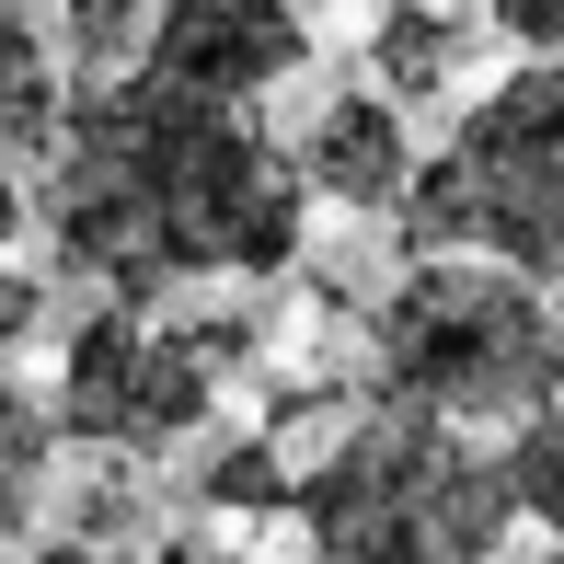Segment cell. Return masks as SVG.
<instances>
[{"instance_id": "obj_7", "label": "cell", "mask_w": 564, "mask_h": 564, "mask_svg": "<svg viewBox=\"0 0 564 564\" xmlns=\"http://www.w3.org/2000/svg\"><path fill=\"white\" fill-rule=\"evenodd\" d=\"M300 185L312 196H335V208L357 219H380V208H403V185H415V139H403V105L392 93H335V105L312 116V139H300Z\"/></svg>"}, {"instance_id": "obj_11", "label": "cell", "mask_w": 564, "mask_h": 564, "mask_svg": "<svg viewBox=\"0 0 564 564\" xmlns=\"http://www.w3.org/2000/svg\"><path fill=\"white\" fill-rule=\"evenodd\" d=\"M46 449H58V415H46V392H23V380H12V357H0V519L35 496Z\"/></svg>"}, {"instance_id": "obj_1", "label": "cell", "mask_w": 564, "mask_h": 564, "mask_svg": "<svg viewBox=\"0 0 564 564\" xmlns=\"http://www.w3.org/2000/svg\"><path fill=\"white\" fill-rule=\"evenodd\" d=\"M300 162L253 127V105H196L150 69H116L46 139V242L105 300L196 289V276H276L300 253Z\"/></svg>"}, {"instance_id": "obj_18", "label": "cell", "mask_w": 564, "mask_h": 564, "mask_svg": "<svg viewBox=\"0 0 564 564\" xmlns=\"http://www.w3.org/2000/svg\"><path fill=\"white\" fill-rule=\"evenodd\" d=\"M173 564H242V553H173Z\"/></svg>"}, {"instance_id": "obj_6", "label": "cell", "mask_w": 564, "mask_h": 564, "mask_svg": "<svg viewBox=\"0 0 564 564\" xmlns=\"http://www.w3.org/2000/svg\"><path fill=\"white\" fill-rule=\"evenodd\" d=\"M300 58H312V23L289 0H150V35H139V69L196 105H253Z\"/></svg>"}, {"instance_id": "obj_13", "label": "cell", "mask_w": 564, "mask_h": 564, "mask_svg": "<svg viewBox=\"0 0 564 564\" xmlns=\"http://www.w3.org/2000/svg\"><path fill=\"white\" fill-rule=\"evenodd\" d=\"M196 496L208 507H289V460H276V438H230L208 473H196Z\"/></svg>"}, {"instance_id": "obj_17", "label": "cell", "mask_w": 564, "mask_h": 564, "mask_svg": "<svg viewBox=\"0 0 564 564\" xmlns=\"http://www.w3.org/2000/svg\"><path fill=\"white\" fill-rule=\"evenodd\" d=\"M35 564H105V553H82V542H58V553H35Z\"/></svg>"}, {"instance_id": "obj_20", "label": "cell", "mask_w": 564, "mask_h": 564, "mask_svg": "<svg viewBox=\"0 0 564 564\" xmlns=\"http://www.w3.org/2000/svg\"><path fill=\"white\" fill-rule=\"evenodd\" d=\"M553 564H564V553H553Z\"/></svg>"}, {"instance_id": "obj_5", "label": "cell", "mask_w": 564, "mask_h": 564, "mask_svg": "<svg viewBox=\"0 0 564 564\" xmlns=\"http://www.w3.org/2000/svg\"><path fill=\"white\" fill-rule=\"evenodd\" d=\"M253 323H150L127 312V300H105V312L69 335V369H58V438H93V449H173L208 426L219 403V369H242Z\"/></svg>"}, {"instance_id": "obj_8", "label": "cell", "mask_w": 564, "mask_h": 564, "mask_svg": "<svg viewBox=\"0 0 564 564\" xmlns=\"http://www.w3.org/2000/svg\"><path fill=\"white\" fill-rule=\"evenodd\" d=\"M473 58V23L460 12H426V0H380V35H369V69L392 105H426V93H449V69Z\"/></svg>"}, {"instance_id": "obj_2", "label": "cell", "mask_w": 564, "mask_h": 564, "mask_svg": "<svg viewBox=\"0 0 564 564\" xmlns=\"http://www.w3.org/2000/svg\"><path fill=\"white\" fill-rule=\"evenodd\" d=\"M289 519L323 564H496L519 530L507 460L473 449V426L380 392L312 473H289Z\"/></svg>"}, {"instance_id": "obj_10", "label": "cell", "mask_w": 564, "mask_h": 564, "mask_svg": "<svg viewBox=\"0 0 564 564\" xmlns=\"http://www.w3.org/2000/svg\"><path fill=\"white\" fill-rule=\"evenodd\" d=\"M139 35H150V0H58V46H69V69H93V82L139 69Z\"/></svg>"}, {"instance_id": "obj_3", "label": "cell", "mask_w": 564, "mask_h": 564, "mask_svg": "<svg viewBox=\"0 0 564 564\" xmlns=\"http://www.w3.org/2000/svg\"><path fill=\"white\" fill-rule=\"evenodd\" d=\"M369 357L392 403H426L449 426H519L564 392V335L530 300V276L460 253H415V276L369 323Z\"/></svg>"}, {"instance_id": "obj_9", "label": "cell", "mask_w": 564, "mask_h": 564, "mask_svg": "<svg viewBox=\"0 0 564 564\" xmlns=\"http://www.w3.org/2000/svg\"><path fill=\"white\" fill-rule=\"evenodd\" d=\"M58 139V69L23 0H0V150H46Z\"/></svg>"}, {"instance_id": "obj_15", "label": "cell", "mask_w": 564, "mask_h": 564, "mask_svg": "<svg viewBox=\"0 0 564 564\" xmlns=\"http://www.w3.org/2000/svg\"><path fill=\"white\" fill-rule=\"evenodd\" d=\"M35 312H46V289H35V276H0V357L35 335Z\"/></svg>"}, {"instance_id": "obj_4", "label": "cell", "mask_w": 564, "mask_h": 564, "mask_svg": "<svg viewBox=\"0 0 564 564\" xmlns=\"http://www.w3.org/2000/svg\"><path fill=\"white\" fill-rule=\"evenodd\" d=\"M392 219L415 253H484L507 276H564V58L507 69L449 127L438 162H415Z\"/></svg>"}, {"instance_id": "obj_12", "label": "cell", "mask_w": 564, "mask_h": 564, "mask_svg": "<svg viewBox=\"0 0 564 564\" xmlns=\"http://www.w3.org/2000/svg\"><path fill=\"white\" fill-rule=\"evenodd\" d=\"M496 460H507V496H519V519H564V403L519 415V438H507Z\"/></svg>"}, {"instance_id": "obj_21", "label": "cell", "mask_w": 564, "mask_h": 564, "mask_svg": "<svg viewBox=\"0 0 564 564\" xmlns=\"http://www.w3.org/2000/svg\"><path fill=\"white\" fill-rule=\"evenodd\" d=\"M553 530H564V519H553Z\"/></svg>"}, {"instance_id": "obj_16", "label": "cell", "mask_w": 564, "mask_h": 564, "mask_svg": "<svg viewBox=\"0 0 564 564\" xmlns=\"http://www.w3.org/2000/svg\"><path fill=\"white\" fill-rule=\"evenodd\" d=\"M12 230H23V185H12V162H0V253H12Z\"/></svg>"}, {"instance_id": "obj_19", "label": "cell", "mask_w": 564, "mask_h": 564, "mask_svg": "<svg viewBox=\"0 0 564 564\" xmlns=\"http://www.w3.org/2000/svg\"><path fill=\"white\" fill-rule=\"evenodd\" d=\"M553 335H564V323H553Z\"/></svg>"}, {"instance_id": "obj_14", "label": "cell", "mask_w": 564, "mask_h": 564, "mask_svg": "<svg viewBox=\"0 0 564 564\" xmlns=\"http://www.w3.org/2000/svg\"><path fill=\"white\" fill-rule=\"evenodd\" d=\"M496 12L507 46H530V58H564V0H484Z\"/></svg>"}]
</instances>
